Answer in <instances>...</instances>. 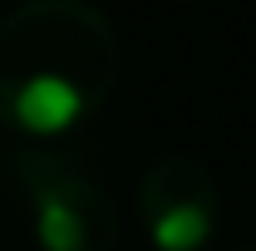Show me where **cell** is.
I'll list each match as a JSON object with an SVG mask.
<instances>
[{"instance_id":"2","label":"cell","mask_w":256,"mask_h":251,"mask_svg":"<svg viewBox=\"0 0 256 251\" xmlns=\"http://www.w3.org/2000/svg\"><path fill=\"white\" fill-rule=\"evenodd\" d=\"M15 182L30 202V226L40 251H114L118 202L94 172L54 153H20Z\"/></svg>"},{"instance_id":"1","label":"cell","mask_w":256,"mask_h":251,"mask_svg":"<svg viewBox=\"0 0 256 251\" xmlns=\"http://www.w3.org/2000/svg\"><path fill=\"white\" fill-rule=\"evenodd\" d=\"M118 34L94 0H20L0 15V124L64 138L118 84Z\"/></svg>"},{"instance_id":"3","label":"cell","mask_w":256,"mask_h":251,"mask_svg":"<svg viewBox=\"0 0 256 251\" xmlns=\"http://www.w3.org/2000/svg\"><path fill=\"white\" fill-rule=\"evenodd\" d=\"M138 217L158 251H202L222 222L217 178L188 153L158 158L138 178Z\"/></svg>"}]
</instances>
